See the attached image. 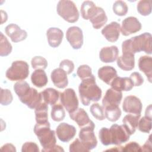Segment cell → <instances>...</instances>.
Segmentation results:
<instances>
[{"instance_id": "cell-1", "label": "cell", "mask_w": 152, "mask_h": 152, "mask_svg": "<svg viewBox=\"0 0 152 152\" xmlns=\"http://www.w3.org/2000/svg\"><path fill=\"white\" fill-rule=\"evenodd\" d=\"M122 54L134 55L141 51L151 54V35L150 33H144L123 42L122 44Z\"/></svg>"}, {"instance_id": "cell-2", "label": "cell", "mask_w": 152, "mask_h": 152, "mask_svg": "<svg viewBox=\"0 0 152 152\" xmlns=\"http://www.w3.org/2000/svg\"><path fill=\"white\" fill-rule=\"evenodd\" d=\"M78 91L81 103L84 106L89 105L91 101L98 102L102 94L101 88L96 83L94 75L90 78L82 80L78 87Z\"/></svg>"}, {"instance_id": "cell-3", "label": "cell", "mask_w": 152, "mask_h": 152, "mask_svg": "<svg viewBox=\"0 0 152 152\" xmlns=\"http://www.w3.org/2000/svg\"><path fill=\"white\" fill-rule=\"evenodd\" d=\"M34 132L37 137L43 148L42 151L47 150L56 145L55 132L50 128V123L36 124L34 127Z\"/></svg>"}, {"instance_id": "cell-4", "label": "cell", "mask_w": 152, "mask_h": 152, "mask_svg": "<svg viewBox=\"0 0 152 152\" xmlns=\"http://www.w3.org/2000/svg\"><path fill=\"white\" fill-rule=\"evenodd\" d=\"M56 11L58 15L68 23H75L79 18V12L73 1H59L56 6Z\"/></svg>"}, {"instance_id": "cell-5", "label": "cell", "mask_w": 152, "mask_h": 152, "mask_svg": "<svg viewBox=\"0 0 152 152\" xmlns=\"http://www.w3.org/2000/svg\"><path fill=\"white\" fill-rule=\"evenodd\" d=\"M29 74V66L24 61H14L7 70L5 76L10 81H23Z\"/></svg>"}, {"instance_id": "cell-6", "label": "cell", "mask_w": 152, "mask_h": 152, "mask_svg": "<svg viewBox=\"0 0 152 152\" xmlns=\"http://www.w3.org/2000/svg\"><path fill=\"white\" fill-rule=\"evenodd\" d=\"M94 124L87 125L81 128L79 132L80 141L89 151L96 148L97 144V140L94 133Z\"/></svg>"}, {"instance_id": "cell-7", "label": "cell", "mask_w": 152, "mask_h": 152, "mask_svg": "<svg viewBox=\"0 0 152 152\" xmlns=\"http://www.w3.org/2000/svg\"><path fill=\"white\" fill-rule=\"evenodd\" d=\"M60 100L62 104L69 113L75 111L78 107V100L72 88H66L61 93Z\"/></svg>"}, {"instance_id": "cell-8", "label": "cell", "mask_w": 152, "mask_h": 152, "mask_svg": "<svg viewBox=\"0 0 152 152\" xmlns=\"http://www.w3.org/2000/svg\"><path fill=\"white\" fill-rule=\"evenodd\" d=\"M111 144L121 145L129 140L130 135L123 125H112L109 128Z\"/></svg>"}, {"instance_id": "cell-9", "label": "cell", "mask_w": 152, "mask_h": 152, "mask_svg": "<svg viewBox=\"0 0 152 152\" xmlns=\"http://www.w3.org/2000/svg\"><path fill=\"white\" fill-rule=\"evenodd\" d=\"M66 38L74 49H79L83 45V31L77 26H71L68 28Z\"/></svg>"}, {"instance_id": "cell-10", "label": "cell", "mask_w": 152, "mask_h": 152, "mask_svg": "<svg viewBox=\"0 0 152 152\" xmlns=\"http://www.w3.org/2000/svg\"><path fill=\"white\" fill-rule=\"evenodd\" d=\"M142 108V103L139 98L135 96H126L122 104L123 110L129 114L141 115Z\"/></svg>"}, {"instance_id": "cell-11", "label": "cell", "mask_w": 152, "mask_h": 152, "mask_svg": "<svg viewBox=\"0 0 152 152\" xmlns=\"http://www.w3.org/2000/svg\"><path fill=\"white\" fill-rule=\"evenodd\" d=\"M141 29V24L135 17H128L122 22L121 31L122 35L128 36L139 31Z\"/></svg>"}, {"instance_id": "cell-12", "label": "cell", "mask_w": 152, "mask_h": 152, "mask_svg": "<svg viewBox=\"0 0 152 152\" xmlns=\"http://www.w3.org/2000/svg\"><path fill=\"white\" fill-rule=\"evenodd\" d=\"M76 131L75 126L65 122L60 124L56 129V134L58 139L64 142H67L71 140L75 137Z\"/></svg>"}, {"instance_id": "cell-13", "label": "cell", "mask_w": 152, "mask_h": 152, "mask_svg": "<svg viewBox=\"0 0 152 152\" xmlns=\"http://www.w3.org/2000/svg\"><path fill=\"white\" fill-rule=\"evenodd\" d=\"M19 99L21 102L31 109H35L43 101L41 93H39L36 88L32 87L26 95Z\"/></svg>"}, {"instance_id": "cell-14", "label": "cell", "mask_w": 152, "mask_h": 152, "mask_svg": "<svg viewBox=\"0 0 152 152\" xmlns=\"http://www.w3.org/2000/svg\"><path fill=\"white\" fill-rule=\"evenodd\" d=\"M5 33L9 36L14 43H17L25 40L27 37V33L16 24L11 23L8 24L5 29Z\"/></svg>"}, {"instance_id": "cell-15", "label": "cell", "mask_w": 152, "mask_h": 152, "mask_svg": "<svg viewBox=\"0 0 152 152\" xmlns=\"http://www.w3.org/2000/svg\"><path fill=\"white\" fill-rule=\"evenodd\" d=\"M120 31V24L116 21H112L102 29V34L109 42H115L119 37Z\"/></svg>"}, {"instance_id": "cell-16", "label": "cell", "mask_w": 152, "mask_h": 152, "mask_svg": "<svg viewBox=\"0 0 152 152\" xmlns=\"http://www.w3.org/2000/svg\"><path fill=\"white\" fill-rule=\"evenodd\" d=\"M122 99V93L112 88L107 89L102 100L103 107L107 106H119Z\"/></svg>"}, {"instance_id": "cell-17", "label": "cell", "mask_w": 152, "mask_h": 152, "mask_svg": "<svg viewBox=\"0 0 152 152\" xmlns=\"http://www.w3.org/2000/svg\"><path fill=\"white\" fill-rule=\"evenodd\" d=\"M69 117L77 124L80 128L87 125L94 124L90 119L87 113L83 108H77L75 111L70 113Z\"/></svg>"}, {"instance_id": "cell-18", "label": "cell", "mask_w": 152, "mask_h": 152, "mask_svg": "<svg viewBox=\"0 0 152 152\" xmlns=\"http://www.w3.org/2000/svg\"><path fill=\"white\" fill-rule=\"evenodd\" d=\"M50 78L53 84L59 88H64L68 86L67 74L60 68H56L52 71Z\"/></svg>"}, {"instance_id": "cell-19", "label": "cell", "mask_w": 152, "mask_h": 152, "mask_svg": "<svg viewBox=\"0 0 152 152\" xmlns=\"http://www.w3.org/2000/svg\"><path fill=\"white\" fill-rule=\"evenodd\" d=\"M119 49L116 46L104 47L100 50L99 58L102 62L112 63L118 57Z\"/></svg>"}, {"instance_id": "cell-20", "label": "cell", "mask_w": 152, "mask_h": 152, "mask_svg": "<svg viewBox=\"0 0 152 152\" xmlns=\"http://www.w3.org/2000/svg\"><path fill=\"white\" fill-rule=\"evenodd\" d=\"M46 36L49 46L55 48L58 47L61 43L64 33L59 28L50 27L46 31Z\"/></svg>"}, {"instance_id": "cell-21", "label": "cell", "mask_w": 152, "mask_h": 152, "mask_svg": "<svg viewBox=\"0 0 152 152\" xmlns=\"http://www.w3.org/2000/svg\"><path fill=\"white\" fill-rule=\"evenodd\" d=\"M97 74L99 78L107 85H110L112 81L118 77L116 70L113 67L109 65L100 68Z\"/></svg>"}, {"instance_id": "cell-22", "label": "cell", "mask_w": 152, "mask_h": 152, "mask_svg": "<svg viewBox=\"0 0 152 152\" xmlns=\"http://www.w3.org/2000/svg\"><path fill=\"white\" fill-rule=\"evenodd\" d=\"M89 20L91 23L94 28L99 29L107 21V17L102 8L97 7L94 13L90 17Z\"/></svg>"}, {"instance_id": "cell-23", "label": "cell", "mask_w": 152, "mask_h": 152, "mask_svg": "<svg viewBox=\"0 0 152 152\" xmlns=\"http://www.w3.org/2000/svg\"><path fill=\"white\" fill-rule=\"evenodd\" d=\"M110 85L112 88L121 91H130L134 87L132 81L128 77H116Z\"/></svg>"}, {"instance_id": "cell-24", "label": "cell", "mask_w": 152, "mask_h": 152, "mask_svg": "<svg viewBox=\"0 0 152 152\" xmlns=\"http://www.w3.org/2000/svg\"><path fill=\"white\" fill-rule=\"evenodd\" d=\"M139 69L146 75L148 81L151 83L152 78V58L148 56H141L138 59Z\"/></svg>"}, {"instance_id": "cell-25", "label": "cell", "mask_w": 152, "mask_h": 152, "mask_svg": "<svg viewBox=\"0 0 152 152\" xmlns=\"http://www.w3.org/2000/svg\"><path fill=\"white\" fill-rule=\"evenodd\" d=\"M140 116L141 115L128 114L125 115L123 118V125L130 135H132L135 132Z\"/></svg>"}, {"instance_id": "cell-26", "label": "cell", "mask_w": 152, "mask_h": 152, "mask_svg": "<svg viewBox=\"0 0 152 152\" xmlns=\"http://www.w3.org/2000/svg\"><path fill=\"white\" fill-rule=\"evenodd\" d=\"M118 66L124 71H131L135 66L134 55L124 53L117 58Z\"/></svg>"}, {"instance_id": "cell-27", "label": "cell", "mask_w": 152, "mask_h": 152, "mask_svg": "<svg viewBox=\"0 0 152 152\" xmlns=\"http://www.w3.org/2000/svg\"><path fill=\"white\" fill-rule=\"evenodd\" d=\"M42 100L51 106L55 104L60 96L59 92L53 88H47L41 92Z\"/></svg>"}, {"instance_id": "cell-28", "label": "cell", "mask_w": 152, "mask_h": 152, "mask_svg": "<svg viewBox=\"0 0 152 152\" xmlns=\"http://www.w3.org/2000/svg\"><path fill=\"white\" fill-rule=\"evenodd\" d=\"M31 81L34 86L38 88H42L47 84L48 78L44 70L36 69L31 74Z\"/></svg>"}, {"instance_id": "cell-29", "label": "cell", "mask_w": 152, "mask_h": 152, "mask_svg": "<svg viewBox=\"0 0 152 152\" xmlns=\"http://www.w3.org/2000/svg\"><path fill=\"white\" fill-rule=\"evenodd\" d=\"M48 111V104L43 101L35 108L36 121L37 124H44L49 122Z\"/></svg>"}, {"instance_id": "cell-30", "label": "cell", "mask_w": 152, "mask_h": 152, "mask_svg": "<svg viewBox=\"0 0 152 152\" xmlns=\"http://www.w3.org/2000/svg\"><path fill=\"white\" fill-rule=\"evenodd\" d=\"M97 7L93 1H85L81 6V14L84 20H89L94 13Z\"/></svg>"}, {"instance_id": "cell-31", "label": "cell", "mask_w": 152, "mask_h": 152, "mask_svg": "<svg viewBox=\"0 0 152 152\" xmlns=\"http://www.w3.org/2000/svg\"><path fill=\"white\" fill-rule=\"evenodd\" d=\"M105 118L110 122H115L121 117L122 112L119 106H107L105 107Z\"/></svg>"}, {"instance_id": "cell-32", "label": "cell", "mask_w": 152, "mask_h": 152, "mask_svg": "<svg viewBox=\"0 0 152 152\" xmlns=\"http://www.w3.org/2000/svg\"><path fill=\"white\" fill-rule=\"evenodd\" d=\"M50 116L52 120L56 122L62 121L65 117V112L61 104H55L52 107Z\"/></svg>"}, {"instance_id": "cell-33", "label": "cell", "mask_w": 152, "mask_h": 152, "mask_svg": "<svg viewBox=\"0 0 152 152\" xmlns=\"http://www.w3.org/2000/svg\"><path fill=\"white\" fill-rule=\"evenodd\" d=\"M31 87L29 84L24 81H19L14 86V90L19 99L27 94Z\"/></svg>"}, {"instance_id": "cell-34", "label": "cell", "mask_w": 152, "mask_h": 152, "mask_svg": "<svg viewBox=\"0 0 152 152\" xmlns=\"http://www.w3.org/2000/svg\"><path fill=\"white\" fill-rule=\"evenodd\" d=\"M0 55L1 56H6L11 53L12 49V45L2 32L0 33Z\"/></svg>"}, {"instance_id": "cell-35", "label": "cell", "mask_w": 152, "mask_h": 152, "mask_svg": "<svg viewBox=\"0 0 152 152\" xmlns=\"http://www.w3.org/2000/svg\"><path fill=\"white\" fill-rule=\"evenodd\" d=\"M138 12L143 16H147L151 12V1L141 0L140 1L137 6Z\"/></svg>"}, {"instance_id": "cell-36", "label": "cell", "mask_w": 152, "mask_h": 152, "mask_svg": "<svg viewBox=\"0 0 152 152\" xmlns=\"http://www.w3.org/2000/svg\"><path fill=\"white\" fill-rule=\"evenodd\" d=\"M151 117L144 116L138 121V126L139 131L145 133H149L151 129Z\"/></svg>"}, {"instance_id": "cell-37", "label": "cell", "mask_w": 152, "mask_h": 152, "mask_svg": "<svg viewBox=\"0 0 152 152\" xmlns=\"http://www.w3.org/2000/svg\"><path fill=\"white\" fill-rule=\"evenodd\" d=\"M128 8L123 1H116L113 5V11L118 16H124L128 12Z\"/></svg>"}, {"instance_id": "cell-38", "label": "cell", "mask_w": 152, "mask_h": 152, "mask_svg": "<svg viewBox=\"0 0 152 152\" xmlns=\"http://www.w3.org/2000/svg\"><path fill=\"white\" fill-rule=\"evenodd\" d=\"M90 111L92 115L97 120L103 121L105 119L103 107L99 103H93L90 108Z\"/></svg>"}, {"instance_id": "cell-39", "label": "cell", "mask_w": 152, "mask_h": 152, "mask_svg": "<svg viewBox=\"0 0 152 152\" xmlns=\"http://www.w3.org/2000/svg\"><path fill=\"white\" fill-rule=\"evenodd\" d=\"M31 64L32 68L34 69L44 70L48 66V61L42 56H36L31 59Z\"/></svg>"}, {"instance_id": "cell-40", "label": "cell", "mask_w": 152, "mask_h": 152, "mask_svg": "<svg viewBox=\"0 0 152 152\" xmlns=\"http://www.w3.org/2000/svg\"><path fill=\"white\" fill-rule=\"evenodd\" d=\"M77 74L81 80L90 78L93 75L92 74L91 68L87 65H80L77 69Z\"/></svg>"}, {"instance_id": "cell-41", "label": "cell", "mask_w": 152, "mask_h": 152, "mask_svg": "<svg viewBox=\"0 0 152 152\" xmlns=\"http://www.w3.org/2000/svg\"><path fill=\"white\" fill-rule=\"evenodd\" d=\"M13 100V96L8 89L1 88V104L3 106L10 104Z\"/></svg>"}, {"instance_id": "cell-42", "label": "cell", "mask_w": 152, "mask_h": 152, "mask_svg": "<svg viewBox=\"0 0 152 152\" xmlns=\"http://www.w3.org/2000/svg\"><path fill=\"white\" fill-rule=\"evenodd\" d=\"M99 139L102 144L104 145H111L109 129L106 127H103L100 129L99 132Z\"/></svg>"}, {"instance_id": "cell-43", "label": "cell", "mask_w": 152, "mask_h": 152, "mask_svg": "<svg viewBox=\"0 0 152 152\" xmlns=\"http://www.w3.org/2000/svg\"><path fill=\"white\" fill-rule=\"evenodd\" d=\"M69 151L70 152H77V151H89V150L86 147V146L81 142L78 139L76 138L70 145H69Z\"/></svg>"}, {"instance_id": "cell-44", "label": "cell", "mask_w": 152, "mask_h": 152, "mask_svg": "<svg viewBox=\"0 0 152 152\" xmlns=\"http://www.w3.org/2000/svg\"><path fill=\"white\" fill-rule=\"evenodd\" d=\"M120 151H142L141 147L135 141L127 143L124 146H119Z\"/></svg>"}, {"instance_id": "cell-45", "label": "cell", "mask_w": 152, "mask_h": 152, "mask_svg": "<svg viewBox=\"0 0 152 152\" xmlns=\"http://www.w3.org/2000/svg\"><path fill=\"white\" fill-rule=\"evenodd\" d=\"M59 68L65 71L67 74H70L74 69V64L71 60L64 59L60 62Z\"/></svg>"}, {"instance_id": "cell-46", "label": "cell", "mask_w": 152, "mask_h": 152, "mask_svg": "<svg viewBox=\"0 0 152 152\" xmlns=\"http://www.w3.org/2000/svg\"><path fill=\"white\" fill-rule=\"evenodd\" d=\"M22 152H39V148L38 145L33 142H25L21 148Z\"/></svg>"}, {"instance_id": "cell-47", "label": "cell", "mask_w": 152, "mask_h": 152, "mask_svg": "<svg viewBox=\"0 0 152 152\" xmlns=\"http://www.w3.org/2000/svg\"><path fill=\"white\" fill-rule=\"evenodd\" d=\"M129 78L132 81L134 84V86H136V87L140 86L144 83L143 77L139 72H132L130 75V77Z\"/></svg>"}, {"instance_id": "cell-48", "label": "cell", "mask_w": 152, "mask_h": 152, "mask_svg": "<svg viewBox=\"0 0 152 152\" xmlns=\"http://www.w3.org/2000/svg\"><path fill=\"white\" fill-rule=\"evenodd\" d=\"M151 149V135L149 136L148 139L146 141L145 144L141 147V150L142 151H148Z\"/></svg>"}, {"instance_id": "cell-49", "label": "cell", "mask_w": 152, "mask_h": 152, "mask_svg": "<svg viewBox=\"0 0 152 152\" xmlns=\"http://www.w3.org/2000/svg\"><path fill=\"white\" fill-rule=\"evenodd\" d=\"M1 149L4 151H16L15 146L12 144H5L1 147Z\"/></svg>"}, {"instance_id": "cell-50", "label": "cell", "mask_w": 152, "mask_h": 152, "mask_svg": "<svg viewBox=\"0 0 152 152\" xmlns=\"http://www.w3.org/2000/svg\"><path fill=\"white\" fill-rule=\"evenodd\" d=\"M49 151H64V150L59 145H55L53 147L48 149L46 152Z\"/></svg>"}, {"instance_id": "cell-51", "label": "cell", "mask_w": 152, "mask_h": 152, "mask_svg": "<svg viewBox=\"0 0 152 152\" xmlns=\"http://www.w3.org/2000/svg\"><path fill=\"white\" fill-rule=\"evenodd\" d=\"M145 115L149 117H151V104H150L148 107H147L145 112Z\"/></svg>"}]
</instances>
